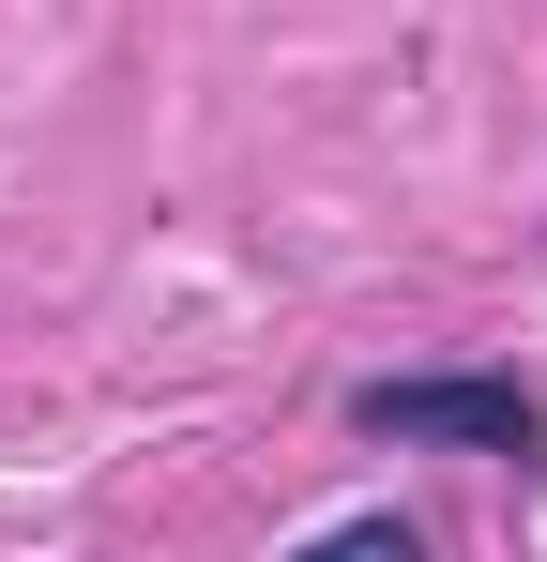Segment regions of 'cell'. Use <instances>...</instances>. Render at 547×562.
Wrapping results in <instances>:
<instances>
[{"instance_id":"obj_2","label":"cell","mask_w":547,"mask_h":562,"mask_svg":"<svg viewBox=\"0 0 547 562\" xmlns=\"http://www.w3.org/2000/svg\"><path fill=\"white\" fill-rule=\"evenodd\" d=\"M289 562H426V532L411 517H335V532H304Z\"/></svg>"},{"instance_id":"obj_1","label":"cell","mask_w":547,"mask_h":562,"mask_svg":"<svg viewBox=\"0 0 547 562\" xmlns=\"http://www.w3.org/2000/svg\"><path fill=\"white\" fill-rule=\"evenodd\" d=\"M350 426L365 441H456V457H547V411H533V380H365L350 395Z\"/></svg>"}]
</instances>
